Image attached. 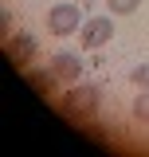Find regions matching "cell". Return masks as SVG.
I'll list each match as a JSON object with an SVG mask.
<instances>
[{
    "mask_svg": "<svg viewBox=\"0 0 149 157\" xmlns=\"http://www.w3.org/2000/svg\"><path fill=\"white\" fill-rule=\"evenodd\" d=\"M106 8H110L114 16H130V12L141 8V0H106Z\"/></svg>",
    "mask_w": 149,
    "mask_h": 157,
    "instance_id": "obj_7",
    "label": "cell"
},
{
    "mask_svg": "<svg viewBox=\"0 0 149 157\" xmlns=\"http://www.w3.org/2000/svg\"><path fill=\"white\" fill-rule=\"evenodd\" d=\"M47 71H51V78H63V82H74V78H82V59L78 55H55L51 63H47Z\"/></svg>",
    "mask_w": 149,
    "mask_h": 157,
    "instance_id": "obj_4",
    "label": "cell"
},
{
    "mask_svg": "<svg viewBox=\"0 0 149 157\" xmlns=\"http://www.w3.org/2000/svg\"><path fill=\"white\" fill-rule=\"evenodd\" d=\"M98 102H102V94H98V86H90V82H71V90L59 98V106L67 114H90V110H98Z\"/></svg>",
    "mask_w": 149,
    "mask_h": 157,
    "instance_id": "obj_2",
    "label": "cell"
},
{
    "mask_svg": "<svg viewBox=\"0 0 149 157\" xmlns=\"http://www.w3.org/2000/svg\"><path fill=\"white\" fill-rule=\"evenodd\" d=\"M133 118L137 122H149V86H141V94L133 98Z\"/></svg>",
    "mask_w": 149,
    "mask_h": 157,
    "instance_id": "obj_6",
    "label": "cell"
},
{
    "mask_svg": "<svg viewBox=\"0 0 149 157\" xmlns=\"http://www.w3.org/2000/svg\"><path fill=\"white\" fill-rule=\"evenodd\" d=\"M110 39H114V20L110 16H90L82 28H78V43L90 47V51L94 47H106Z\"/></svg>",
    "mask_w": 149,
    "mask_h": 157,
    "instance_id": "obj_3",
    "label": "cell"
},
{
    "mask_svg": "<svg viewBox=\"0 0 149 157\" xmlns=\"http://www.w3.org/2000/svg\"><path fill=\"white\" fill-rule=\"evenodd\" d=\"M8 51H12V59H16V63H28V59H32V36H24V32H20V36H12Z\"/></svg>",
    "mask_w": 149,
    "mask_h": 157,
    "instance_id": "obj_5",
    "label": "cell"
},
{
    "mask_svg": "<svg viewBox=\"0 0 149 157\" xmlns=\"http://www.w3.org/2000/svg\"><path fill=\"white\" fill-rule=\"evenodd\" d=\"M130 78H133V86H149V63H137Z\"/></svg>",
    "mask_w": 149,
    "mask_h": 157,
    "instance_id": "obj_8",
    "label": "cell"
},
{
    "mask_svg": "<svg viewBox=\"0 0 149 157\" xmlns=\"http://www.w3.org/2000/svg\"><path fill=\"white\" fill-rule=\"evenodd\" d=\"M78 4H82V0H78Z\"/></svg>",
    "mask_w": 149,
    "mask_h": 157,
    "instance_id": "obj_9",
    "label": "cell"
},
{
    "mask_svg": "<svg viewBox=\"0 0 149 157\" xmlns=\"http://www.w3.org/2000/svg\"><path fill=\"white\" fill-rule=\"evenodd\" d=\"M86 20H82V12H78V0H59V4H51L47 8V32L51 36H74L78 28H82Z\"/></svg>",
    "mask_w": 149,
    "mask_h": 157,
    "instance_id": "obj_1",
    "label": "cell"
}]
</instances>
